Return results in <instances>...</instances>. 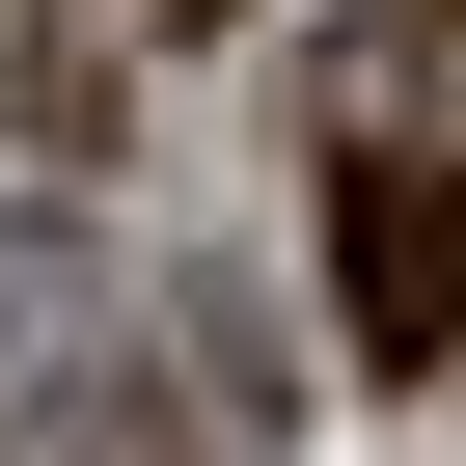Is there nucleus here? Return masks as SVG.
Wrapping results in <instances>:
<instances>
[{
	"mask_svg": "<svg viewBox=\"0 0 466 466\" xmlns=\"http://www.w3.org/2000/svg\"><path fill=\"white\" fill-rule=\"evenodd\" d=\"M357 329H384V357L466 329V192H357Z\"/></svg>",
	"mask_w": 466,
	"mask_h": 466,
	"instance_id": "nucleus-1",
	"label": "nucleus"
}]
</instances>
